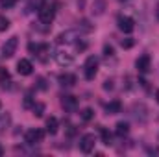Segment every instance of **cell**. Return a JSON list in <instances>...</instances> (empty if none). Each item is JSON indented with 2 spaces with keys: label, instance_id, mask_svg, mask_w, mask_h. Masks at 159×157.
I'll list each match as a JSON object with an SVG mask.
<instances>
[{
  "label": "cell",
  "instance_id": "obj_1",
  "mask_svg": "<svg viewBox=\"0 0 159 157\" xmlns=\"http://www.w3.org/2000/svg\"><path fill=\"white\" fill-rule=\"evenodd\" d=\"M37 15H39V20L43 24H50L54 20V15H56V6L50 2H44L37 9Z\"/></svg>",
  "mask_w": 159,
  "mask_h": 157
},
{
  "label": "cell",
  "instance_id": "obj_2",
  "mask_svg": "<svg viewBox=\"0 0 159 157\" xmlns=\"http://www.w3.org/2000/svg\"><path fill=\"white\" fill-rule=\"evenodd\" d=\"M83 72H85V78L93 79L98 72V57L96 56H89L85 59V65H83Z\"/></svg>",
  "mask_w": 159,
  "mask_h": 157
},
{
  "label": "cell",
  "instance_id": "obj_3",
  "mask_svg": "<svg viewBox=\"0 0 159 157\" xmlns=\"http://www.w3.org/2000/svg\"><path fill=\"white\" fill-rule=\"evenodd\" d=\"M94 144H96V135L94 133H85L80 141V150L83 154H91L94 150Z\"/></svg>",
  "mask_w": 159,
  "mask_h": 157
},
{
  "label": "cell",
  "instance_id": "obj_4",
  "mask_svg": "<svg viewBox=\"0 0 159 157\" xmlns=\"http://www.w3.org/2000/svg\"><path fill=\"white\" fill-rule=\"evenodd\" d=\"M54 59H56V63L59 67H70L74 63V56L65 52V50H56L54 52Z\"/></svg>",
  "mask_w": 159,
  "mask_h": 157
},
{
  "label": "cell",
  "instance_id": "obj_5",
  "mask_svg": "<svg viewBox=\"0 0 159 157\" xmlns=\"http://www.w3.org/2000/svg\"><path fill=\"white\" fill-rule=\"evenodd\" d=\"M17 46H19V37H9L2 44V56L4 57H13V54L17 52Z\"/></svg>",
  "mask_w": 159,
  "mask_h": 157
},
{
  "label": "cell",
  "instance_id": "obj_6",
  "mask_svg": "<svg viewBox=\"0 0 159 157\" xmlns=\"http://www.w3.org/2000/svg\"><path fill=\"white\" fill-rule=\"evenodd\" d=\"M43 139H44V131L39 129V128H35V129H28L26 131V135H24V141H26V144H37V142H43Z\"/></svg>",
  "mask_w": 159,
  "mask_h": 157
},
{
  "label": "cell",
  "instance_id": "obj_7",
  "mask_svg": "<svg viewBox=\"0 0 159 157\" xmlns=\"http://www.w3.org/2000/svg\"><path fill=\"white\" fill-rule=\"evenodd\" d=\"M78 39H80V35L76 30H67V32L57 35V43L59 44H76Z\"/></svg>",
  "mask_w": 159,
  "mask_h": 157
},
{
  "label": "cell",
  "instance_id": "obj_8",
  "mask_svg": "<svg viewBox=\"0 0 159 157\" xmlns=\"http://www.w3.org/2000/svg\"><path fill=\"white\" fill-rule=\"evenodd\" d=\"M117 24H119V30L120 32H124V34H131V32L135 30V20H133L131 17H124V15H120L119 19H117Z\"/></svg>",
  "mask_w": 159,
  "mask_h": 157
},
{
  "label": "cell",
  "instance_id": "obj_9",
  "mask_svg": "<svg viewBox=\"0 0 159 157\" xmlns=\"http://www.w3.org/2000/svg\"><path fill=\"white\" fill-rule=\"evenodd\" d=\"M135 67H137V70H139L141 74L150 72V56H148V54L139 56V57H137V61H135Z\"/></svg>",
  "mask_w": 159,
  "mask_h": 157
},
{
  "label": "cell",
  "instance_id": "obj_10",
  "mask_svg": "<svg viewBox=\"0 0 159 157\" xmlns=\"http://www.w3.org/2000/svg\"><path fill=\"white\" fill-rule=\"evenodd\" d=\"M61 105H63V109H65V111L74 113V111L78 109V98H76V96L67 94V96H63V98H61Z\"/></svg>",
  "mask_w": 159,
  "mask_h": 157
},
{
  "label": "cell",
  "instance_id": "obj_11",
  "mask_svg": "<svg viewBox=\"0 0 159 157\" xmlns=\"http://www.w3.org/2000/svg\"><path fill=\"white\" fill-rule=\"evenodd\" d=\"M17 72H19L20 76H30V74L34 72L32 61H30V59H20V61L17 63Z\"/></svg>",
  "mask_w": 159,
  "mask_h": 157
},
{
  "label": "cell",
  "instance_id": "obj_12",
  "mask_svg": "<svg viewBox=\"0 0 159 157\" xmlns=\"http://www.w3.org/2000/svg\"><path fill=\"white\" fill-rule=\"evenodd\" d=\"M57 81H59V85H63V87H72V85H76V76L74 74H61L59 78H57Z\"/></svg>",
  "mask_w": 159,
  "mask_h": 157
},
{
  "label": "cell",
  "instance_id": "obj_13",
  "mask_svg": "<svg viewBox=\"0 0 159 157\" xmlns=\"http://www.w3.org/2000/svg\"><path fill=\"white\" fill-rule=\"evenodd\" d=\"M57 129H59V122H57V118L50 117L48 120H46V131H48L50 135H56V133H57Z\"/></svg>",
  "mask_w": 159,
  "mask_h": 157
},
{
  "label": "cell",
  "instance_id": "obj_14",
  "mask_svg": "<svg viewBox=\"0 0 159 157\" xmlns=\"http://www.w3.org/2000/svg\"><path fill=\"white\" fill-rule=\"evenodd\" d=\"M120 109H122V104L119 100H113V102H109L106 105V113L107 115H117V113H120Z\"/></svg>",
  "mask_w": 159,
  "mask_h": 157
},
{
  "label": "cell",
  "instance_id": "obj_15",
  "mask_svg": "<svg viewBox=\"0 0 159 157\" xmlns=\"http://www.w3.org/2000/svg\"><path fill=\"white\" fill-rule=\"evenodd\" d=\"M9 124H11V115H9V113L0 115V135L6 133V129L9 128Z\"/></svg>",
  "mask_w": 159,
  "mask_h": 157
},
{
  "label": "cell",
  "instance_id": "obj_16",
  "mask_svg": "<svg viewBox=\"0 0 159 157\" xmlns=\"http://www.w3.org/2000/svg\"><path fill=\"white\" fill-rule=\"evenodd\" d=\"M115 131H117V135H119V137H126V135L129 133V124H128V122H119Z\"/></svg>",
  "mask_w": 159,
  "mask_h": 157
},
{
  "label": "cell",
  "instance_id": "obj_17",
  "mask_svg": "<svg viewBox=\"0 0 159 157\" xmlns=\"http://www.w3.org/2000/svg\"><path fill=\"white\" fill-rule=\"evenodd\" d=\"M0 83H2L4 89L9 87V83H11V79H9V72H7L4 67H0Z\"/></svg>",
  "mask_w": 159,
  "mask_h": 157
},
{
  "label": "cell",
  "instance_id": "obj_18",
  "mask_svg": "<svg viewBox=\"0 0 159 157\" xmlns=\"http://www.w3.org/2000/svg\"><path fill=\"white\" fill-rule=\"evenodd\" d=\"M44 109H46V107H44V104H41V102H35V104H34V107H32L34 115H35L37 118H41L43 115H44Z\"/></svg>",
  "mask_w": 159,
  "mask_h": 157
},
{
  "label": "cell",
  "instance_id": "obj_19",
  "mask_svg": "<svg viewBox=\"0 0 159 157\" xmlns=\"http://www.w3.org/2000/svg\"><path fill=\"white\" fill-rule=\"evenodd\" d=\"M104 7H106V2L104 0H96V4L93 6V13L94 15H102L104 13Z\"/></svg>",
  "mask_w": 159,
  "mask_h": 157
},
{
  "label": "cell",
  "instance_id": "obj_20",
  "mask_svg": "<svg viewBox=\"0 0 159 157\" xmlns=\"http://www.w3.org/2000/svg\"><path fill=\"white\" fill-rule=\"evenodd\" d=\"M100 133H102V142H104L106 146H111V144H113V142H111V133H109L107 129H104V128L100 129Z\"/></svg>",
  "mask_w": 159,
  "mask_h": 157
},
{
  "label": "cell",
  "instance_id": "obj_21",
  "mask_svg": "<svg viewBox=\"0 0 159 157\" xmlns=\"http://www.w3.org/2000/svg\"><path fill=\"white\" fill-rule=\"evenodd\" d=\"M94 117V111L91 109V107H85L83 111H81V120H85V122H89L91 118Z\"/></svg>",
  "mask_w": 159,
  "mask_h": 157
},
{
  "label": "cell",
  "instance_id": "obj_22",
  "mask_svg": "<svg viewBox=\"0 0 159 157\" xmlns=\"http://www.w3.org/2000/svg\"><path fill=\"white\" fill-rule=\"evenodd\" d=\"M133 44H135V41L131 39V37H128V39H122V41H120V46H122V48H131Z\"/></svg>",
  "mask_w": 159,
  "mask_h": 157
},
{
  "label": "cell",
  "instance_id": "obj_23",
  "mask_svg": "<svg viewBox=\"0 0 159 157\" xmlns=\"http://www.w3.org/2000/svg\"><path fill=\"white\" fill-rule=\"evenodd\" d=\"M9 28V20L6 17H0V32H6Z\"/></svg>",
  "mask_w": 159,
  "mask_h": 157
},
{
  "label": "cell",
  "instance_id": "obj_24",
  "mask_svg": "<svg viewBox=\"0 0 159 157\" xmlns=\"http://www.w3.org/2000/svg\"><path fill=\"white\" fill-rule=\"evenodd\" d=\"M15 4H17V0H0V6H2V7H6V9L13 7Z\"/></svg>",
  "mask_w": 159,
  "mask_h": 157
},
{
  "label": "cell",
  "instance_id": "obj_25",
  "mask_svg": "<svg viewBox=\"0 0 159 157\" xmlns=\"http://www.w3.org/2000/svg\"><path fill=\"white\" fill-rule=\"evenodd\" d=\"M80 28L85 30V32H91V30H93V26H89V20H81V22H80Z\"/></svg>",
  "mask_w": 159,
  "mask_h": 157
},
{
  "label": "cell",
  "instance_id": "obj_26",
  "mask_svg": "<svg viewBox=\"0 0 159 157\" xmlns=\"http://www.w3.org/2000/svg\"><path fill=\"white\" fill-rule=\"evenodd\" d=\"M104 54H106L107 57H109V56H113V54H115L113 46H111V44H106V46H104Z\"/></svg>",
  "mask_w": 159,
  "mask_h": 157
},
{
  "label": "cell",
  "instance_id": "obj_27",
  "mask_svg": "<svg viewBox=\"0 0 159 157\" xmlns=\"http://www.w3.org/2000/svg\"><path fill=\"white\" fill-rule=\"evenodd\" d=\"M104 89H106V91H111V89H113V79H106V81H104Z\"/></svg>",
  "mask_w": 159,
  "mask_h": 157
},
{
  "label": "cell",
  "instance_id": "obj_28",
  "mask_svg": "<svg viewBox=\"0 0 159 157\" xmlns=\"http://www.w3.org/2000/svg\"><path fill=\"white\" fill-rule=\"evenodd\" d=\"M24 107H34V100H32V96H26V98H24Z\"/></svg>",
  "mask_w": 159,
  "mask_h": 157
},
{
  "label": "cell",
  "instance_id": "obj_29",
  "mask_svg": "<svg viewBox=\"0 0 159 157\" xmlns=\"http://www.w3.org/2000/svg\"><path fill=\"white\" fill-rule=\"evenodd\" d=\"M76 48H78V50H85L87 44H85V43H76Z\"/></svg>",
  "mask_w": 159,
  "mask_h": 157
},
{
  "label": "cell",
  "instance_id": "obj_30",
  "mask_svg": "<svg viewBox=\"0 0 159 157\" xmlns=\"http://www.w3.org/2000/svg\"><path fill=\"white\" fill-rule=\"evenodd\" d=\"M156 100L159 102V91H156Z\"/></svg>",
  "mask_w": 159,
  "mask_h": 157
},
{
  "label": "cell",
  "instance_id": "obj_31",
  "mask_svg": "<svg viewBox=\"0 0 159 157\" xmlns=\"http://www.w3.org/2000/svg\"><path fill=\"white\" fill-rule=\"evenodd\" d=\"M4 155V148H2V146H0V157Z\"/></svg>",
  "mask_w": 159,
  "mask_h": 157
},
{
  "label": "cell",
  "instance_id": "obj_32",
  "mask_svg": "<svg viewBox=\"0 0 159 157\" xmlns=\"http://www.w3.org/2000/svg\"><path fill=\"white\" fill-rule=\"evenodd\" d=\"M157 19H159V9H157Z\"/></svg>",
  "mask_w": 159,
  "mask_h": 157
},
{
  "label": "cell",
  "instance_id": "obj_33",
  "mask_svg": "<svg viewBox=\"0 0 159 157\" xmlns=\"http://www.w3.org/2000/svg\"><path fill=\"white\" fill-rule=\"evenodd\" d=\"M120 2H126V0H120Z\"/></svg>",
  "mask_w": 159,
  "mask_h": 157
},
{
  "label": "cell",
  "instance_id": "obj_34",
  "mask_svg": "<svg viewBox=\"0 0 159 157\" xmlns=\"http://www.w3.org/2000/svg\"><path fill=\"white\" fill-rule=\"evenodd\" d=\"M0 107H2V105H0Z\"/></svg>",
  "mask_w": 159,
  "mask_h": 157
}]
</instances>
